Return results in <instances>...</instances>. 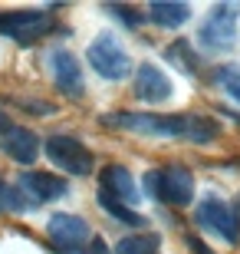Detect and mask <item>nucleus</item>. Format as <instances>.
Here are the masks:
<instances>
[{
  "label": "nucleus",
  "mask_w": 240,
  "mask_h": 254,
  "mask_svg": "<svg viewBox=\"0 0 240 254\" xmlns=\"http://www.w3.org/2000/svg\"><path fill=\"white\" fill-rule=\"evenodd\" d=\"M237 20H240V3L227 0V3H214L207 10V17L197 27V40L207 50H231L237 43Z\"/></svg>",
  "instance_id": "nucleus-1"
},
{
  "label": "nucleus",
  "mask_w": 240,
  "mask_h": 254,
  "mask_svg": "<svg viewBox=\"0 0 240 254\" xmlns=\"http://www.w3.org/2000/svg\"><path fill=\"white\" fill-rule=\"evenodd\" d=\"M86 57H89V66H93L102 79H109V83H119V79H125V76L132 73L129 53H125V47H122L112 33H99V37L89 43Z\"/></svg>",
  "instance_id": "nucleus-2"
},
{
  "label": "nucleus",
  "mask_w": 240,
  "mask_h": 254,
  "mask_svg": "<svg viewBox=\"0 0 240 254\" xmlns=\"http://www.w3.org/2000/svg\"><path fill=\"white\" fill-rule=\"evenodd\" d=\"M145 185H148V191H151L158 201H165V205L185 208V205H191V198H194V179H191V172L181 169V165L148 172Z\"/></svg>",
  "instance_id": "nucleus-3"
},
{
  "label": "nucleus",
  "mask_w": 240,
  "mask_h": 254,
  "mask_svg": "<svg viewBox=\"0 0 240 254\" xmlns=\"http://www.w3.org/2000/svg\"><path fill=\"white\" fill-rule=\"evenodd\" d=\"M105 126L115 129H129L139 135H181L185 116H158V113H112L102 116Z\"/></svg>",
  "instance_id": "nucleus-4"
},
{
  "label": "nucleus",
  "mask_w": 240,
  "mask_h": 254,
  "mask_svg": "<svg viewBox=\"0 0 240 254\" xmlns=\"http://www.w3.org/2000/svg\"><path fill=\"white\" fill-rule=\"evenodd\" d=\"M197 221H201L207 231H214L217 238H224L227 245H240V218L224 198L217 195H207L201 198V205H197Z\"/></svg>",
  "instance_id": "nucleus-5"
},
{
  "label": "nucleus",
  "mask_w": 240,
  "mask_h": 254,
  "mask_svg": "<svg viewBox=\"0 0 240 254\" xmlns=\"http://www.w3.org/2000/svg\"><path fill=\"white\" fill-rule=\"evenodd\" d=\"M47 155L53 165H59L69 175H89L93 172V152L86 149L79 139H73V135H49Z\"/></svg>",
  "instance_id": "nucleus-6"
},
{
  "label": "nucleus",
  "mask_w": 240,
  "mask_h": 254,
  "mask_svg": "<svg viewBox=\"0 0 240 254\" xmlns=\"http://www.w3.org/2000/svg\"><path fill=\"white\" fill-rule=\"evenodd\" d=\"M53 27L49 17L43 10H10V13H0V33L20 40V43H30V40L43 37L47 30Z\"/></svg>",
  "instance_id": "nucleus-7"
},
{
  "label": "nucleus",
  "mask_w": 240,
  "mask_h": 254,
  "mask_svg": "<svg viewBox=\"0 0 240 254\" xmlns=\"http://www.w3.org/2000/svg\"><path fill=\"white\" fill-rule=\"evenodd\" d=\"M47 235L53 238V245H59L63 251H79L83 245L93 241L89 225L79 215H53L47 225Z\"/></svg>",
  "instance_id": "nucleus-8"
},
{
  "label": "nucleus",
  "mask_w": 240,
  "mask_h": 254,
  "mask_svg": "<svg viewBox=\"0 0 240 254\" xmlns=\"http://www.w3.org/2000/svg\"><path fill=\"white\" fill-rule=\"evenodd\" d=\"M20 191L27 198L30 205H43V201H56V198H63L66 191V182L59 175H49V172H23L20 175Z\"/></svg>",
  "instance_id": "nucleus-9"
},
{
  "label": "nucleus",
  "mask_w": 240,
  "mask_h": 254,
  "mask_svg": "<svg viewBox=\"0 0 240 254\" xmlns=\"http://www.w3.org/2000/svg\"><path fill=\"white\" fill-rule=\"evenodd\" d=\"M49 66H53V79H56V89L63 96H73L79 99L86 89V79H83V66L79 60L69 53V50H56L53 57H49Z\"/></svg>",
  "instance_id": "nucleus-10"
},
{
  "label": "nucleus",
  "mask_w": 240,
  "mask_h": 254,
  "mask_svg": "<svg viewBox=\"0 0 240 254\" xmlns=\"http://www.w3.org/2000/svg\"><path fill=\"white\" fill-rule=\"evenodd\" d=\"M171 79H168L161 69H158L155 63H142L139 73H135V96H139L142 103H165V99H171Z\"/></svg>",
  "instance_id": "nucleus-11"
},
{
  "label": "nucleus",
  "mask_w": 240,
  "mask_h": 254,
  "mask_svg": "<svg viewBox=\"0 0 240 254\" xmlns=\"http://www.w3.org/2000/svg\"><path fill=\"white\" fill-rule=\"evenodd\" d=\"M0 149L7 152L13 162L20 165H30L37 162V152H40V139L33 135L30 129H20V126H7L0 132Z\"/></svg>",
  "instance_id": "nucleus-12"
},
{
  "label": "nucleus",
  "mask_w": 240,
  "mask_h": 254,
  "mask_svg": "<svg viewBox=\"0 0 240 254\" xmlns=\"http://www.w3.org/2000/svg\"><path fill=\"white\" fill-rule=\"evenodd\" d=\"M102 189L112 191V195L132 205V201H139L142 198V189L135 185V175H132L125 165H109V169H102Z\"/></svg>",
  "instance_id": "nucleus-13"
},
{
  "label": "nucleus",
  "mask_w": 240,
  "mask_h": 254,
  "mask_svg": "<svg viewBox=\"0 0 240 254\" xmlns=\"http://www.w3.org/2000/svg\"><path fill=\"white\" fill-rule=\"evenodd\" d=\"M148 17L155 20L158 27H165V30H178L181 23H188L191 20V7L188 3H175V0H155L151 7H148Z\"/></svg>",
  "instance_id": "nucleus-14"
},
{
  "label": "nucleus",
  "mask_w": 240,
  "mask_h": 254,
  "mask_svg": "<svg viewBox=\"0 0 240 254\" xmlns=\"http://www.w3.org/2000/svg\"><path fill=\"white\" fill-rule=\"evenodd\" d=\"M217 132H221V126L214 123V119H207V116H185V126H181V139L194 142V145H207V142L217 139Z\"/></svg>",
  "instance_id": "nucleus-15"
},
{
  "label": "nucleus",
  "mask_w": 240,
  "mask_h": 254,
  "mask_svg": "<svg viewBox=\"0 0 240 254\" xmlns=\"http://www.w3.org/2000/svg\"><path fill=\"white\" fill-rule=\"evenodd\" d=\"M161 248V238L151 235V231H139V235H129L115 245V254H158Z\"/></svg>",
  "instance_id": "nucleus-16"
},
{
  "label": "nucleus",
  "mask_w": 240,
  "mask_h": 254,
  "mask_svg": "<svg viewBox=\"0 0 240 254\" xmlns=\"http://www.w3.org/2000/svg\"><path fill=\"white\" fill-rule=\"evenodd\" d=\"M99 205L105 208L115 221H122V225H132V228L142 225V215H139V211H132L125 201H119V198L112 195V191H105V189H99Z\"/></svg>",
  "instance_id": "nucleus-17"
},
{
  "label": "nucleus",
  "mask_w": 240,
  "mask_h": 254,
  "mask_svg": "<svg viewBox=\"0 0 240 254\" xmlns=\"http://www.w3.org/2000/svg\"><path fill=\"white\" fill-rule=\"evenodd\" d=\"M105 13L115 17L122 27H129V30H139L142 20H145V13L139 7H129V3H105Z\"/></svg>",
  "instance_id": "nucleus-18"
},
{
  "label": "nucleus",
  "mask_w": 240,
  "mask_h": 254,
  "mask_svg": "<svg viewBox=\"0 0 240 254\" xmlns=\"http://www.w3.org/2000/svg\"><path fill=\"white\" fill-rule=\"evenodd\" d=\"M0 208L3 211H13V215H23L30 208V201L23 198V191L17 185H7V182H0Z\"/></svg>",
  "instance_id": "nucleus-19"
},
{
  "label": "nucleus",
  "mask_w": 240,
  "mask_h": 254,
  "mask_svg": "<svg viewBox=\"0 0 240 254\" xmlns=\"http://www.w3.org/2000/svg\"><path fill=\"white\" fill-rule=\"evenodd\" d=\"M217 83L227 89L231 99L240 103V66L237 63H234V66H221V69H217Z\"/></svg>",
  "instance_id": "nucleus-20"
},
{
  "label": "nucleus",
  "mask_w": 240,
  "mask_h": 254,
  "mask_svg": "<svg viewBox=\"0 0 240 254\" xmlns=\"http://www.w3.org/2000/svg\"><path fill=\"white\" fill-rule=\"evenodd\" d=\"M86 254H109V248H105V241H102V238H93V241H89V251Z\"/></svg>",
  "instance_id": "nucleus-21"
},
{
  "label": "nucleus",
  "mask_w": 240,
  "mask_h": 254,
  "mask_svg": "<svg viewBox=\"0 0 240 254\" xmlns=\"http://www.w3.org/2000/svg\"><path fill=\"white\" fill-rule=\"evenodd\" d=\"M188 248H191V251H194V254H211V251H207V248H204V245H201V238H194V235H191V238H188Z\"/></svg>",
  "instance_id": "nucleus-22"
}]
</instances>
